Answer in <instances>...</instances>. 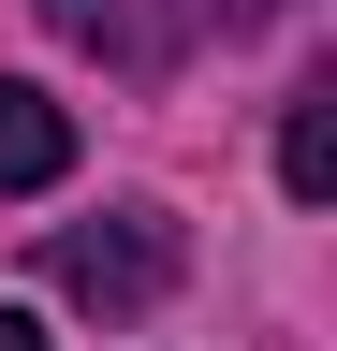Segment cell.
Listing matches in <instances>:
<instances>
[{
  "label": "cell",
  "mask_w": 337,
  "mask_h": 351,
  "mask_svg": "<svg viewBox=\"0 0 337 351\" xmlns=\"http://www.w3.org/2000/svg\"><path fill=\"white\" fill-rule=\"evenodd\" d=\"M45 278L89 293V307H161L176 293V219H73V234H45Z\"/></svg>",
  "instance_id": "1"
},
{
  "label": "cell",
  "mask_w": 337,
  "mask_h": 351,
  "mask_svg": "<svg viewBox=\"0 0 337 351\" xmlns=\"http://www.w3.org/2000/svg\"><path fill=\"white\" fill-rule=\"evenodd\" d=\"M59 176H73V103L0 73V191H59Z\"/></svg>",
  "instance_id": "2"
},
{
  "label": "cell",
  "mask_w": 337,
  "mask_h": 351,
  "mask_svg": "<svg viewBox=\"0 0 337 351\" xmlns=\"http://www.w3.org/2000/svg\"><path fill=\"white\" fill-rule=\"evenodd\" d=\"M45 29H59V44H89V59H117V73H161V59H176L132 0H45Z\"/></svg>",
  "instance_id": "3"
},
{
  "label": "cell",
  "mask_w": 337,
  "mask_h": 351,
  "mask_svg": "<svg viewBox=\"0 0 337 351\" xmlns=\"http://www.w3.org/2000/svg\"><path fill=\"white\" fill-rule=\"evenodd\" d=\"M279 191H293V205L337 191V88H293V117H279Z\"/></svg>",
  "instance_id": "4"
},
{
  "label": "cell",
  "mask_w": 337,
  "mask_h": 351,
  "mask_svg": "<svg viewBox=\"0 0 337 351\" xmlns=\"http://www.w3.org/2000/svg\"><path fill=\"white\" fill-rule=\"evenodd\" d=\"M132 15H147V29H161V44H191V29H205V15H220V0H132Z\"/></svg>",
  "instance_id": "5"
},
{
  "label": "cell",
  "mask_w": 337,
  "mask_h": 351,
  "mask_svg": "<svg viewBox=\"0 0 337 351\" xmlns=\"http://www.w3.org/2000/svg\"><path fill=\"white\" fill-rule=\"evenodd\" d=\"M0 351H45V322H30V307H0Z\"/></svg>",
  "instance_id": "6"
}]
</instances>
